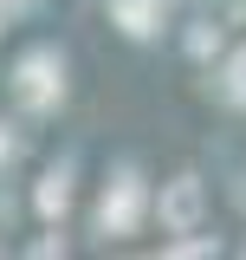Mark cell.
Returning <instances> with one entry per match:
<instances>
[{"mask_svg": "<svg viewBox=\"0 0 246 260\" xmlns=\"http://www.w3.org/2000/svg\"><path fill=\"white\" fill-rule=\"evenodd\" d=\"M214 39H220V26H194V32H188V46H194V52H214Z\"/></svg>", "mask_w": 246, "mask_h": 260, "instance_id": "cell-7", "label": "cell"}, {"mask_svg": "<svg viewBox=\"0 0 246 260\" xmlns=\"http://www.w3.org/2000/svg\"><path fill=\"white\" fill-rule=\"evenodd\" d=\"M227 98H233V104H246V52L227 65Z\"/></svg>", "mask_w": 246, "mask_h": 260, "instance_id": "cell-6", "label": "cell"}, {"mask_svg": "<svg viewBox=\"0 0 246 260\" xmlns=\"http://www.w3.org/2000/svg\"><path fill=\"white\" fill-rule=\"evenodd\" d=\"M162 221L175 228V234H188V228L201 221V182H194V176H182V182L162 189Z\"/></svg>", "mask_w": 246, "mask_h": 260, "instance_id": "cell-3", "label": "cell"}, {"mask_svg": "<svg viewBox=\"0 0 246 260\" xmlns=\"http://www.w3.org/2000/svg\"><path fill=\"white\" fill-rule=\"evenodd\" d=\"M20 98H26L32 111L59 104V52H26L20 59Z\"/></svg>", "mask_w": 246, "mask_h": 260, "instance_id": "cell-2", "label": "cell"}, {"mask_svg": "<svg viewBox=\"0 0 246 260\" xmlns=\"http://www.w3.org/2000/svg\"><path fill=\"white\" fill-rule=\"evenodd\" d=\"M110 7H117L123 32H155V20H162V7H155V0H110Z\"/></svg>", "mask_w": 246, "mask_h": 260, "instance_id": "cell-4", "label": "cell"}, {"mask_svg": "<svg viewBox=\"0 0 246 260\" xmlns=\"http://www.w3.org/2000/svg\"><path fill=\"white\" fill-rule=\"evenodd\" d=\"M32 260H65V247H59V234H46V241L32 247Z\"/></svg>", "mask_w": 246, "mask_h": 260, "instance_id": "cell-8", "label": "cell"}, {"mask_svg": "<svg viewBox=\"0 0 246 260\" xmlns=\"http://www.w3.org/2000/svg\"><path fill=\"white\" fill-rule=\"evenodd\" d=\"M136 215H143V182H136V169H123L117 182L104 189V208H97V221L110 228V234H130V228H136Z\"/></svg>", "mask_w": 246, "mask_h": 260, "instance_id": "cell-1", "label": "cell"}, {"mask_svg": "<svg viewBox=\"0 0 246 260\" xmlns=\"http://www.w3.org/2000/svg\"><path fill=\"white\" fill-rule=\"evenodd\" d=\"M13 7H20V0H13Z\"/></svg>", "mask_w": 246, "mask_h": 260, "instance_id": "cell-11", "label": "cell"}, {"mask_svg": "<svg viewBox=\"0 0 246 260\" xmlns=\"http://www.w3.org/2000/svg\"><path fill=\"white\" fill-rule=\"evenodd\" d=\"M169 260H208V241H188V247H175Z\"/></svg>", "mask_w": 246, "mask_h": 260, "instance_id": "cell-9", "label": "cell"}, {"mask_svg": "<svg viewBox=\"0 0 246 260\" xmlns=\"http://www.w3.org/2000/svg\"><path fill=\"white\" fill-rule=\"evenodd\" d=\"M65 202H71V176L52 169V176L39 182V215H65Z\"/></svg>", "mask_w": 246, "mask_h": 260, "instance_id": "cell-5", "label": "cell"}, {"mask_svg": "<svg viewBox=\"0 0 246 260\" xmlns=\"http://www.w3.org/2000/svg\"><path fill=\"white\" fill-rule=\"evenodd\" d=\"M7 150H13V143H7V130H0V156H7Z\"/></svg>", "mask_w": 246, "mask_h": 260, "instance_id": "cell-10", "label": "cell"}]
</instances>
